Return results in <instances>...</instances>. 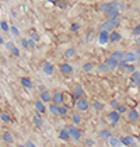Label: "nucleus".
I'll return each instance as SVG.
<instances>
[{
	"mask_svg": "<svg viewBox=\"0 0 140 147\" xmlns=\"http://www.w3.org/2000/svg\"><path fill=\"white\" fill-rule=\"evenodd\" d=\"M120 24V17H116V18H112V20H108V21H105L104 24H101V27H100V30L101 31H114V30H116V27Z\"/></svg>",
	"mask_w": 140,
	"mask_h": 147,
	"instance_id": "1",
	"label": "nucleus"
},
{
	"mask_svg": "<svg viewBox=\"0 0 140 147\" xmlns=\"http://www.w3.org/2000/svg\"><path fill=\"white\" fill-rule=\"evenodd\" d=\"M122 9V4H119V3H116V1H111V3H105V4H102L101 7H100V10L101 11H109V10H116V11H119Z\"/></svg>",
	"mask_w": 140,
	"mask_h": 147,
	"instance_id": "2",
	"label": "nucleus"
},
{
	"mask_svg": "<svg viewBox=\"0 0 140 147\" xmlns=\"http://www.w3.org/2000/svg\"><path fill=\"white\" fill-rule=\"evenodd\" d=\"M67 132H69V136L71 137V139H74V140H80V137H81V130L77 129L76 126H70L69 129H67Z\"/></svg>",
	"mask_w": 140,
	"mask_h": 147,
	"instance_id": "3",
	"label": "nucleus"
},
{
	"mask_svg": "<svg viewBox=\"0 0 140 147\" xmlns=\"http://www.w3.org/2000/svg\"><path fill=\"white\" fill-rule=\"evenodd\" d=\"M76 107H77V109H79V111L84 112V111H87V109L90 108V104H88L87 100L80 98V100H77V102H76Z\"/></svg>",
	"mask_w": 140,
	"mask_h": 147,
	"instance_id": "4",
	"label": "nucleus"
},
{
	"mask_svg": "<svg viewBox=\"0 0 140 147\" xmlns=\"http://www.w3.org/2000/svg\"><path fill=\"white\" fill-rule=\"evenodd\" d=\"M120 144H125V146H129V147H136V142L133 137L130 136H126V137H120Z\"/></svg>",
	"mask_w": 140,
	"mask_h": 147,
	"instance_id": "5",
	"label": "nucleus"
},
{
	"mask_svg": "<svg viewBox=\"0 0 140 147\" xmlns=\"http://www.w3.org/2000/svg\"><path fill=\"white\" fill-rule=\"evenodd\" d=\"M84 97V90H83L81 86H76V90L73 92V98L74 100H80Z\"/></svg>",
	"mask_w": 140,
	"mask_h": 147,
	"instance_id": "6",
	"label": "nucleus"
},
{
	"mask_svg": "<svg viewBox=\"0 0 140 147\" xmlns=\"http://www.w3.org/2000/svg\"><path fill=\"white\" fill-rule=\"evenodd\" d=\"M39 98H41L39 101H42L44 104H45V102L52 101V94H50L48 90H44L42 92H41V97H39Z\"/></svg>",
	"mask_w": 140,
	"mask_h": 147,
	"instance_id": "7",
	"label": "nucleus"
},
{
	"mask_svg": "<svg viewBox=\"0 0 140 147\" xmlns=\"http://www.w3.org/2000/svg\"><path fill=\"white\" fill-rule=\"evenodd\" d=\"M108 119H109V121H111L114 125H116V122L120 119V115H119L116 111H112V112L108 113Z\"/></svg>",
	"mask_w": 140,
	"mask_h": 147,
	"instance_id": "8",
	"label": "nucleus"
},
{
	"mask_svg": "<svg viewBox=\"0 0 140 147\" xmlns=\"http://www.w3.org/2000/svg\"><path fill=\"white\" fill-rule=\"evenodd\" d=\"M52 101H53V104H56V105H62V102H63V94L62 92H55L52 95Z\"/></svg>",
	"mask_w": 140,
	"mask_h": 147,
	"instance_id": "9",
	"label": "nucleus"
},
{
	"mask_svg": "<svg viewBox=\"0 0 140 147\" xmlns=\"http://www.w3.org/2000/svg\"><path fill=\"white\" fill-rule=\"evenodd\" d=\"M128 118H129V121L136 122V121H139V112L135 111V109H130V111L128 112Z\"/></svg>",
	"mask_w": 140,
	"mask_h": 147,
	"instance_id": "10",
	"label": "nucleus"
},
{
	"mask_svg": "<svg viewBox=\"0 0 140 147\" xmlns=\"http://www.w3.org/2000/svg\"><path fill=\"white\" fill-rule=\"evenodd\" d=\"M118 63H119V62H118L116 59H114V57H109V59L105 62V66H106L108 69H115L118 66Z\"/></svg>",
	"mask_w": 140,
	"mask_h": 147,
	"instance_id": "11",
	"label": "nucleus"
},
{
	"mask_svg": "<svg viewBox=\"0 0 140 147\" xmlns=\"http://www.w3.org/2000/svg\"><path fill=\"white\" fill-rule=\"evenodd\" d=\"M60 71L65 73V74H69V73L73 71V67H71V65H69V63H62L60 65Z\"/></svg>",
	"mask_w": 140,
	"mask_h": 147,
	"instance_id": "12",
	"label": "nucleus"
},
{
	"mask_svg": "<svg viewBox=\"0 0 140 147\" xmlns=\"http://www.w3.org/2000/svg\"><path fill=\"white\" fill-rule=\"evenodd\" d=\"M109 41V34L106 31H101L100 32V44H106Z\"/></svg>",
	"mask_w": 140,
	"mask_h": 147,
	"instance_id": "13",
	"label": "nucleus"
},
{
	"mask_svg": "<svg viewBox=\"0 0 140 147\" xmlns=\"http://www.w3.org/2000/svg\"><path fill=\"white\" fill-rule=\"evenodd\" d=\"M123 59H125V62H126V63H128V62H135V60L137 59V55H136L135 52H130V53H125Z\"/></svg>",
	"mask_w": 140,
	"mask_h": 147,
	"instance_id": "14",
	"label": "nucleus"
},
{
	"mask_svg": "<svg viewBox=\"0 0 140 147\" xmlns=\"http://www.w3.org/2000/svg\"><path fill=\"white\" fill-rule=\"evenodd\" d=\"M108 140H109V146L111 147H119L120 146V140H119L118 137H112V136H111Z\"/></svg>",
	"mask_w": 140,
	"mask_h": 147,
	"instance_id": "15",
	"label": "nucleus"
},
{
	"mask_svg": "<svg viewBox=\"0 0 140 147\" xmlns=\"http://www.w3.org/2000/svg\"><path fill=\"white\" fill-rule=\"evenodd\" d=\"M21 84H23V87H25V88H32V81L30 79H27V77L21 79Z\"/></svg>",
	"mask_w": 140,
	"mask_h": 147,
	"instance_id": "16",
	"label": "nucleus"
},
{
	"mask_svg": "<svg viewBox=\"0 0 140 147\" xmlns=\"http://www.w3.org/2000/svg\"><path fill=\"white\" fill-rule=\"evenodd\" d=\"M44 73L52 74V73H53V65H52V63H45V65H44Z\"/></svg>",
	"mask_w": 140,
	"mask_h": 147,
	"instance_id": "17",
	"label": "nucleus"
},
{
	"mask_svg": "<svg viewBox=\"0 0 140 147\" xmlns=\"http://www.w3.org/2000/svg\"><path fill=\"white\" fill-rule=\"evenodd\" d=\"M105 14H106V17H108L109 20H112V18H116V17H119V11H116V10H109V11H106Z\"/></svg>",
	"mask_w": 140,
	"mask_h": 147,
	"instance_id": "18",
	"label": "nucleus"
},
{
	"mask_svg": "<svg viewBox=\"0 0 140 147\" xmlns=\"http://www.w3.org/2000/svg\"><path fill=\"white\" fill-rule=\"evenodd\" d=\"M0 118H1V121H3V122H4V123H10V122H11V116H10V115H9V113H1V115H0Z\"/></svg>",
	"mask_w": 140,
	"mask_h": 147,
	"instance_id": "19",
	"label": "nucleus"
},
{
	"mask_svg": "<svg viewBox=\"0 0 140 147\" xmlns=\"http://www.w3.org/2000/svg\"><path fill=\"white\" fill-rule=\"evenodd\" d=\"M35 108L38 109V112H39V113L45 112V107H44V102H42V101H36V104H35Z\"/></svg>",
	"mask_w": 140,
	"mask_h": 147,
	"instance_id": "20",
	"label": "nucleus"
},
{
	"mask_svg": "<svg viewBox=\"0 0 140 147\" xmlns=\"http://www.w3.org/2000/svg\"><path fill=\"white\" fill-rule=\"evenodd\" d=\"M119 39H120V34H118V32H112L109 35V42H116Z\"/></svg>",
	"mask_w": 140,
	"mask_h": 147,
	"instance_id": "21",
	"label": "nucleus"
},
{
	"mask_svg": "<svg viewBox=\"0 0 140 147\" xmlns=\"http://www.w3.org/2000/svg\"><path fill=\"white\" fill-rule=\"evenodd\" d=\"M59 137L62 139V140H69V132L66 130V129H63V130H60V133H59Z\"/></svg>",
	"mask_w": 140,
	"mask_h": 147,
	"instance_id": "22",
	"label": "nucleus"
},
{
	"mask_svg": "<svg viewBox=\"0 0 140 147\" xmlns=\"http://www.w3.org/2000/svg\"><path fill=\"white\" fill-rule=\"evenodd\" d=\"M123 56H125V53H123V52H122V51H116V52H115V53H114V59H116L118 62H120V60H122V59H123Z\"/></svg>",
	"mask_w": 140,
	"mask_h": 147,
	"instance_id": "23",
	"label": "nucleus"
},
{
	"mask_svg": "<svg viewBox=\"0 0 140 147\" xmlns=\"http://www.w3.org/2000/svg\"><path fill=\"white\" fill-rule=\"evenodd\" d=\"M3 140H4L6 143H13V136H11V133L6 132V133L3 135Z\"/></svg>",
	"mask_w": 140,
	"mask_h": 147,
	"instance_id": "24",
	"label": "nucleus"
},
{
	"mask_svg": "<svg viewBox=\"0 0 140 147\" xmlns=\"http://www.w3.org/2000/svg\"><path fill=\"white\" fill-rule=\"evenodd\" d=\"M140 79V71H135L133 74H132V80H133V84H136L137 86V81Z\"/></svg>",
	"mask_w": 140,
	"mask_h": 147,
	"instance_id": "25",
	"label": "nucleus"
},
{
	"mask_svg": "<svg viewBox=\"0 0 140 147\" xmlns=\"http://www.w3.org/2000/svg\"><path fill=\"white\" fill-rule=\"evenodd\" d=\"M58 113L59 115H66L67 113V108L63 105H58Z\"/></svg>",
	"mask_w": 140,
	"mask_h": 147,
	"instance_id": "26",
	"label": "nucleus"
},
{
	"mask_svg": "<svg viewBox=\"0 0 140 147\" xmlns=\"http://www.w3.org/2000/svg\"><path fill=\"white\" fill-rule=\"evenodd\" d=\"M71 119H73V122H74L76 125H79L80 122H81V116H80L79 113H74V115L71 116Z\"/></svg>",
	"mask_w": 140,
	"mask_h": 147,
	"instance_id": "27",
	"label": "nucleus"
},
{
	"mask_svg": "<svg viewBox=\"0 0 140 147\" xmlns=\"http://www.w3.org/2000/svg\"><path fill=\"white\" fill-rule=\"evenodd\" d=\"M93 105H94V109H97V111H102V109H104V105L98 101H94Z\"/></svg>",
	"mask_w": 140,
	"mask_h": 147,
	"instance_id": "28",
	"label": "nucleus"
},
{
	"mask_svg": "<svg viewBox=\"0 0 140 147\" xmlns=\"http://www.w3.org/2000/svg\"><path fill=\"white\" fill-rule=\"evenodd\" d=\"M49 111H50L52 113H58V105H56V104H53V102H52V104H49Z\"/></svg>",
	"mask_w": 140,
	"mask_h": 147,
	"instance_id": "29",
	"label": "nucleus"
},
{
	"mask_svg": "<svg viewBox=\"0 0 140 147\" xmlns=\"http://www.w3.org/2000/svg\"><path fill=\"white\" fill-rule=\"evenodd\" d=\"M0 27H1L3 31H10V27H9V24L6 23V21H1V23H0Z\"/></svg>",
	"mask_w": 140,
	"mask_h": 147,
	"instance_id": "30",
	"label": "nucleus"
},
{
	"mask_svg": "<svg viewBox=\"0 0 140 147\" xmlns=\"http://www.w3.org/2000/svg\"><path fill=\"white\" fill-rule=\"evenodd\" d=\"M101 137H102V139H109V137H111V132H109V130H102V132H101Z\"/></svg>",
	"mask_w": 140,
	"mask_h": 147,
	"instance_id": "31",
	"label": "nucleus"
},
{
	"mask_svg": "<svg viewBox=\"0 0 140 147\" xmlns=\"http://www.w3.org/2000/svg\"><path fill=\"white\" fill-rule=\"evenodd\" d=\"M34 123L38 127H41V126H42V119H41L39 116H35L34 118Z\"/></svg>",
	"mask_w": 140,
	"mask_h": 147,
	"instance_id": "32",
	"label": "nucleus"
},
{
	"mask_svg": "<svg viewBox=\"0 0 140 147\" xmlns=\"http://www.w3.org/2000/svg\"><path fill=\"white\" fill-rule=\"evenodd\" d=\"M74 56V49L73 48H69L67 51H66V57H73Z\"/></svg>",
	"mask_w": 140,
	"mask_h": 147,
	"instance_id": "33",
	"label": "nucleus"
},
{
	"mask_svg": "<svg viewBox=\"0 0 140 147\" xmlns=\"http://www.w3.org/2000/svg\"><path fill=\"white\" fill-rule=\"evenodd\" d=\"M116 109H118L116 112L119 113V115H120V113H125V112H126V107H120V105H119Z\"/></svg>",
	"mask_w": 140,
	"mask_h": 147,
	"instance_id": "34",
	"label": "nucleus"
},
{
	"mask_svg": "<svg viewBox=\"0 0 140 147\" xmlns=\"http://www.w3.org/2000/svg\"><path fill=\"white\" fill-rule=\"evenodd\" d=\"M11 55H13V56H15V57L20 56V51H18V49H17L15 46H14V49L11 51Z\"/></svg>",
	"mask_w": 140,
	"mask_h": 147,
	"instance_id": "35",
	"label": "nucleus"
},
{
	"mask_svg": "<svg viewBox=\"0 0 140 147\" xmlns=\"http://www.w3.org/2000/svg\"><path fill=\"white\" fill-rule=\"evenodd\" d=\"M10 31H11V34L15 35V36H17V35H20V31H18V28H15V27H11V28H10Z\"/></svg>",
	"mask_w": 140,
	"mask_h": 147,
	"instance_id": "36",
	"label": "nucleus"
},
{
	"mask_svg": "<svg viewBox=\"0 0 140 147\" xmlns=\"http://www.w3.org/2000/svg\"><path fill=\"white\" fill-rule=\"evenodd\" d=\"M118 66H119V67H122V69H126L128 67V63H126L125 60H120V62L118 63Z\"/></svg>",
	"mask_w": 140,
	"mask_h": 147,
	"instance_id": "37",
	"label": "nucleus"
},
{
	"mask_svg": "<svg viewBox=\"0 0 140 147\" xmlns=\"http://www.w3.org/2000/svg\"><path fill=\"white\" fill-rule=\"evenodd\" d=\"M84 70H85V71H90V70H91V69H93V65H91V63H85V65H84Z\"/></svg>",
	"mask_w": 140,
	"mask_h": 147,
	"instance_id": "38",
	"label": "nucleus"
},
{
	"mask_svg": "<svg viewBox=\"0 0 140 147\" xmlns=\"http://www.w3.org/2000/svg\"><path fill=\"white\" fill-rule=\"evenodd\" d=\"M133 34H135V35H139V36H140V24L135 27V30H133Z\"/></svg>",
	"mask_w": 140,
	"mask_h": 147,
	"instance_id": "39",
	"label": "nucleus"
},
{
	"mask_svg": "<svg viewBox=\"0 0 140 147\" xmlns=\"http://www.w3.org/2000/svg\"><path fill=\"white\" fill-rule=\"evenodd\" d=\"M79 28H80V25H79V24H73V25L70 27V30H71V31H77Z\"/></svg>",
	"mask_w": 140,
	"mask_h": 147,
	"instance_id": "40",
	"label": "nucleus"
},
{
	"mask_svg": "<svg viewBox=\"0 0 140 147\" xmlns=\"http://www.w3.org/2000/svg\"><path fill=\"white\" fill-rule=\"evenodd\" d=\"M6 48L10 49V51H13V49H14V44H13V42H7V44H6Z\"/></svg>",
	"mask_w": 140,
	"mask_h": 147,
	"instance_id": "41",
	"label": "nucleus"
},
{
	"mask_svg": "<svg viewBox=\"0 0 140 147\" xmlns=\"http://www.w3.org/2000/svg\"><path fill=\"white\" fill-rule=\"evenodd\" d=\"M28 48H35V41L28 39Z\"/></svg>",
	"mask_w": 140,
	"mask_h": 147,
	"instance_id": "42",
	"label": "nucleus"
},
{
	"mask_svg": "<svg viewBox=\"0 0 140 147\" xmlns=\"http://www.w3.org/2000/svg\"><path fill=\"white\" fill-rule=\"evenodd\" d=\"M85 144H87L88 147H93V146H94V140H91V139H88V140L85 142Z\"/></svg>",
	"mask_w": 140,
	"mask_h": 147,
	"instance_id": "43",
	"label": "nucleus"
},
{
	"mask_svg": "<svg viewBox=\"0 0 140 147\" xmlns=\"http://www.w3.org/2000/svg\"><path fill=\"white\" fill-rule=\"evenodd\" d=\"M21 44H23L24 48H28V39H27V38H24L23 41H21Z\"/></svg>",
	"mask_w": 140,
	"mask_h": 147,
	"instance_id": "44",
	"label": "nucleus"
},
{
	"mask_svg": "<svg viewBox=\"0 0 140 147\" xmlns=\"http://www.w3.org/2000/svg\"><path fill=\"white\" fill-rule=\"evenodd\" d=\"M24 146H25V147H36L34 143H31V142H27V143H25Z\"/></svg>",
	"mask_w": 140,
	"mask_h": 147,
	"instance_id": "45",
	"label": "nucleus"
},
{
	"mask_svg": "<svg viewBox=\"0 0 140 147\" xmlns=\"http://www.w3.org/2000/svg\"><path fill=\"white\" fill-rule=\"evenodd\" d=\"M128 71H130V73H135V66H128Z\"/></svg>",
	"mask_w": 140,
	"mask_h": 147,
	"instance_id": "46",
	"label": "nucleus"
},
{
	"mask_svg": "<svg viewBox=\"0 0 140 147\" xmlns=\"http://www.w3.org/2000/svg\"><path fill=\"white\" fill-rule=\"evenodd\" d=\"M111 105H112L114 108H118V107H119V104H118V101H112V102H111Z\"/></svg>",
	"mask_w": 140,
	"mask_h": 147,
	"instance_id": "47",
	"label": "nucleus"
},
{
	"mask_svg": "<svg viewBox=\"0 0 140 147\" xmlns=\"http://www.w3.org/2000/svg\"><path fill=\"white\" fill-rule=\"evenodd\" d=\"M100 70H101V71H104V70H108V67H106V66H101Z\"/></svg>",
	"mask_w": 140,
	"mask_h": 147,
	"instance_id": "48",
	"label": "nucleus"
},
{
	"mask_svg": "<svg viewBox=\"0 0 140 147\" xmlns=\"http://www.w3.org/2000/svg\"><path fill=\"white\" fill-rule=\"evenodd\" d=\"M50 3H58V0H49Z\"/></svg>",
	"mask_w": 140,
	"mask_h": 147,
	"instance_id": "49",
	"label": "nucleus"
},
{
	"mask_svg": "<svg viewBox=\"0 0 140 147\" xmlns=\"http://www.w3.org/2000/svg\"><path fill=\"white\" fill-rule=\"evenodd\" d=\"M1 44H4V41H3V38H0V45H1Z\"/></svg>",
	"mask_w": 140,
	"mask_h": 147,
	"instance_id": "50",
	"label": "nucleus"
},
{
	"mask_svg": "<svg viewBox=\"0 0 140 147\" xmlns=\"http://www.w3.org/2000/svg\"><path fill=\"white\" fill-rule=\"evenodd\" d=\"M137 44H139V46H140V36L137 38Z\"/></svg>",
	"mask_w": 140,
	"mask_h": 147,
	"instance_id": "51",
	"label": "nucleus"
},
{
	"mask_svg": "<svg viewBox=\"0 0 140 147\" xmlns=\"http://www.w3.org/2000/svg\"><path fill=\"white\" fill-rule=\"evenodd\" d=\"M137 86H140V79H139V81H137Z\"/></svg>",
	"mask_w": 140,
	"mask_h": 147,
	"instance_id": "52",
	"label": "nucleus"
},
{
	"mask_svg": "<svg viewBox=\"0 0 140 147\" xmlns=\"http://www.w3.org/2000/svg\"><path fill=\"white\" fill-rule=\"evenodd\" d=\"M137 139H139V142H140V135H139V137H137Z\"/></svg>",
	"mask_w": 140,
	"mask_h": 147,
	"instance_id": "53",
	"label": "nucleus"
},
{
	"mask_svg": "<svg viewBox=\"0 0 140 147\" xmlns=\"http://www.w3.org/2000/svg\"><path fill=\"white\" fill-rule=\"evenodd\" d=\"M139 59H140V57H139Z\"/></svg>",
	"mask_w": 140,
	"mask_h": 147,
	"instance_id": "54",
	"label": "nucleus"
}]
</instances>
